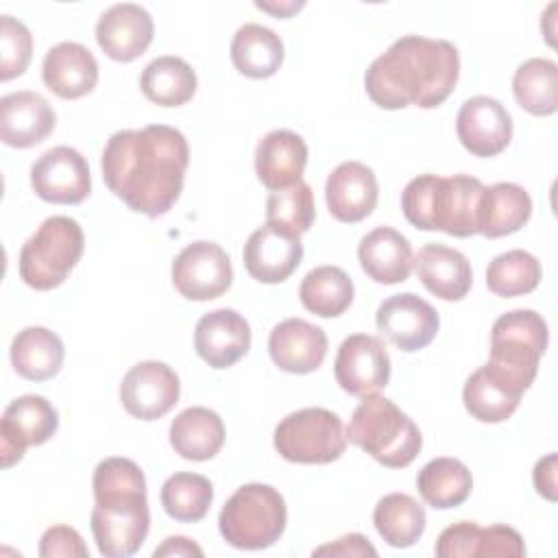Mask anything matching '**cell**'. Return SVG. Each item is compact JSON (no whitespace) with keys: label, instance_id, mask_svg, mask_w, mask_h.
Wrapping results in <instances>:
<instances>
[{"label":"cell","instance_id":"obj_1","mask_svg":"<svg viewBox=\"0 0 558 558\" xmlns=\"http://www.w3.org/2000/svg\"><path fill=\"white\" fill-rule=\"evenodd\" d=\"M187 163V140L168 124L118 131L107 140L100 157L107 187L129 209L148 218L168 214L179 201Z\"/></svg>","mask_w":558,"mask_h":558},{"label":"cell","instance_id":"obj_2","mask_svg":"<svg viewBox=\"0 0 558 558\" xmlns=\"http://www.w3.org/2000/svg\"><path fill=\"white\" fill-rule=\"evenodd\" d=\"M458 76L460 54L451 41L403 35L368 65L364 87L388 111L410 105L434 109L449 98Z\"/></svg>","mask_w":558,"mask_h":558},{"label":"cell","instance_id":"obj_3","mask_svg":"<svg viewBox=\"0 0 558 558\" xmlns=\"http://www.w3.org/2000/svg\"><path fill=\"white\" fill-rule=\"evenodd\" d=\"M96 506L89 527L105 558L133 556L146 541L150 510L144 471L129 458H105L94 469Z\"/></svg>","mask_w":558,"mask_h":558},{"label":"cell","instance_id":"obj_4","mask_svg":"<svg viewBox=\"0 0 558 558\" xmlns=\"http://www.w3.org/2000/svg\"><path fill=\"white\" fill-rule=\"evenodd\" d=\"M482 192V181L471 174H418L403 187L401 209L416 229L471 238L477 233Z\"/></svg>","mask_w":558,"mask_h":558},{"label":"cell","instance_id":"obj_5","mask_svg":"<svg viewBox=\"0 0 558 558\" xmlns=\"http://www.w3.org/2000/svg\"><path fill=\"white\" fill-rule=\"evenodd\" d=\"M344 434L349 442L388 469L408 466L423 447V436L414 421L381 395L362 399Z\"/></svg>","mask_w":558,"mask_h":558},{"label":"cell","instance_id":"obj_6","mask_svg":"<svg viewBox=\"0 0 558 558\" xmlns=\"http://www.w3.org/2000/svg\"><path fill=\"white\" fill-rule=\"evenodd\" d=\"M547 323L534 310H512L501 314L490 329V360L486 368L499 379L525 392L547 349Z\"/></svg>","mask_w":558,"mask_h":558},{"label":"cell","instance_id":"obj_7","mask_svg":"<svg viewBox=\"0 0 558 558\" xmlns=\"http://www.w3.org/2000/svg\"><path fill=\"white\" fill-rule=\"evenodd\" d=\"M288 510L281 493L268 484H244L222 506L218 527L235 549H266L286 530Z\"/></svg>","mask_w":558,"mask_h":558},{"label":"cell","instance_id":"obj_8","mask_svg":"<svg viewBox=\"0 0 558 558\" xmlns=\"http://www.w3.org/2000/svg\"><path fill=\"white\" fill-rule=\"evenodd\" d=\"M83 248L81 225L70 216H50L20 251V279L35 290L59 288L78 264Z\"/></svg>","mask_w":558,"mask_h":558},{"label":"cell","instance_id":"obj_9","mask_svg":"<svg viewBox=\"0 0 558 558\" xmlns=\"http://www.w3.org/2000/svg\"><path fill=\"white\" fill-rule=\"evenodd\" d=\"M277 453L296 464H329L347 449V434L336 412L303 408L279 421L275 427Z\"/></svg>","mask_w":558,"mask_h":558},{"label":"cell","instance_id":"obj_10","mask_svg":"<svg viewBox=\"0 0 558 558\" xmlns=\"http://www.w3.org/2000/svg\"><path fill=\"white\" fill-rule=\"evenodd\" d=\"M172 286L190 301H209L225 294L233 283L231 259L216 242L196 240L172 262Z\"/></svg>","mask_w":558,"mask_h":558},{"label":"cell","instance_id":"obj_11","mask_svg":"<svg viewBox=\"0 0 558 558\" xmlns=\"http://www.w3.org/2000/svg\"><path fill=\"white\" fill-rule=\"evenodd\" d=\"M59 414L41 395H22L13 399L0 418L2 466H11L24 458L26 447L44 445L54 436Z\"/></svg>","mask_w":558,"mask_h":558},{"label":"cell","instance_id":"obj_12","mask_svg":"<svg viewBox=\"0 0 558 558\" xmlns=\"http://www.w3.org/2000/svg\"><path fill=\"white\" fill-rule=\"evenodd\" d=\"M338 386L353 397L377 395L390 381V355L377 336L353 333L342 340L333 362Z\"/></svg>","mask_w":558,"mask_h":558},{"label":"cell","instance_id":"obj_13","mask_svg":"<svg viewBox=\"0 0 558 558\" xmlns=\"http://www.w3.org/2000/svg\"><path fill=\"white\" fill-rule=\"evenodd\" d=\"M35 194L54 205H78L92 192L87 159L72 146H54L31 166Z\"/></svg>","mask_w":558,"mask_h":558},{"label":"cell","instance_id":"obj_14","mask_svg":"<svg viewBox=\"0 0 558 558\" xmlns=\"http://www.w3.org/2000/svg\"><path fill=\"white\" fill-rule=\"evenodd\" d=\"M181 395L177 373L157 360L135 364L120 384L124 410L140 421H157L168 414Z\"/></svg>","mask_w":558,"mask_h":558},{"label":"cell","instance_id":"obj_15","mask_svg":"<svg viewBox=\"0 0 558 558\" xmlns=\"http://www.w3.org/2000/svg\"><path fill=\"white\" fill-rule=\"evenodd\" d=\"M377 329L401 351L425 349L438 333V312L418 294L403 292L388 296L375 314Z\"/></svg>","mask_w":558,"mask_h":558},{"label":"cell","instance_id":"obj_16","mask_svg":"<svg viewBox=\"0 0 558 558\" xmlns=\"http://www.w3.org/2000/svg\"><path fill=\"white\" fill-rule=\"evenodd\" d=\"M246 272L259 283L286 281L303 259L301 235L264 222L255 229L242 251Z\"/></svg>","mask_w":558,"mask_h":558},{"label":"cell","instance_id":"obj_17","mask_svg":"<svg viewBox=\"0 0 558 558\" xmlns=\"http://www.w3.org/2000/svg\"><path fill=\"white\" fill-rule=\"evenodd\" d=\"M456 133L471 155L495 157L512 140V118L497 98L473 96L458 111Z\"/></svg>","mask_w":558,"mask_h":558},{"label":"cell","instance_id":"obj_18","mask_svg":"<svg viewBox=\"0 0 558 558\" xmlns=\"http://www.w3.org/2000/svg\"><path fill=\"white\" fill-rule=\"evenodd\" d=\"M155 24L150 13L133 2L109 7L96 22V41L113 59L129 63L146 52L153 41Z\"/></svg>","mask_w":558,"mask_h":558},{"label":"cell","instance_id":"obj_19","mask_svg":"<svg viewBox=\"0 0 558 558\" xmlns=\"http://www.w3.org/2000/svg\"><path fill=\"white\" fill-rule=\"evenodd\" d=\"M194 349L211 368H229L248 353L251 327L235 310L207 312L196 323Z\"/></svg>","mask_w":558,"mask_h":558},{"label":"cell","instance_id":"obj_20","mask_svg":"<svg viewBox=\"0 0 558 558\" xmlns=\"http://www.w3.org/2000/svg\"><path fill=\"white\" fill-rule=\"evenodd\" d=\"M57 124L50 102L31 89H20L0 100V140L13 148H31L44 142Z\"/></svg>","mask_w":558,"mask_h":558},{"label":"cell","instance_id":"obj_21","mask_svg":"<svg viewBox=\"0 0 558 558\" xmlns=\"http://www.w3.org/2000/svg\"><path fill=\"white\" fill-rule=\"evenodd\" d=\"M438 558H471V556H506L521 558L525 545L521 534L508 525L480 527L473 521H458L445 527L436 541Z\"/></svg>","mask_w":558,"mask_h":558},{"label":"cell","instance_id":"obj_22","mask_svg":"<svg viewBox=\"0 0 558 558\" xmlns=\"http://www.w3.org/2000/svg\"><path fill=\"white\" fill-rule=\"evenodd\" d=\"M377 177L360 161H342L331 170L325 183L329 214L340 222H360L377 205Z\"/></svg>","mask_w":558,"mask_h":558},{"label":"cell","instance_id":"obj_23","mask_svg":"<svg viewBox=\"0 0 558 558\" xmlns=\"http://www.w3.org/2000/svg\"><path fill=\"white\" fill-rule=\"evenodd\" d=\"M268 353L286 373H314L327 355V336L318 325L303 318H286L268 336Z\"/></svg>","mask_w":558,"mask_h":558},{"label":"cell","instance_id":"obj_24","mask_svg":"<svg viewBox=\"0 0 558 558\" xmlns=\"http://www.w3.org/2000/svg\"><path fill=\"white\" fill-rule=\"evenodd\" d=\"M305 163L307 144L294 131H268L255 146V174L272 192L301 181Z\"/></svg>","mask_w":558,"mask_h":558},{"label":"cell","instance_id":"obj_25","mask_svg":"<svg viewBox=\"0 0 558 558\" xmlns=\"http://www.w3.org/2000/svg\"><path fill=\"white\" fill-rule=\"evenodd\" d=\"M41 78L59 98L74 100L89 94L98 83V61L78 41L52 46L41 63Z\"/></svg>","mask_w":558,"mask_h":558},{"label":"cell","instance_id":"obj_26","mask_svg":"<svg viewBox=\"0 0 558 558\" xmlns=\"http://www.w3.org/2000/svg\"><path fill=\"white\" fill-rule=\"evenodd\" d=\"M412 268L421 283L442 301H460L469 294L473 272L469 259L445 244H425L412 257Z\"/></svg>","mask_w":558,"mask_h":558},{"label":"cell","instance_id":"obj_27","mask_svg":"<svg viewBox=\"0 0 558 558\" xmlns=\"http://www.w3.org/2000/svg\"><path fill=\"white\" fill-rule=\"evenodd\" d=\"M357 259L373 281L392 286L410 277L412 246L397 229L377 227L360 240Z\"/></svg>","mask_w":558,"mask_h":558},{"label":"cell","instance_id":"obj_28","mask_svg":"<svg viewBox=\"0 0 558 558\" xmlns=\"http://www.w3.org/2000/svg\"><path fill=\"white\" fill-rule=\"evenodd\" d=\"M532 216L530 194L510 181L484 187L477 209V233L504 238L519 231Z\"/></svg>","mask_w":558,"mask_h":558},{"label":"cell","instance_id":"obj_29","mask_svg":"<svg viewBox=\"0 0 558 558\" xmlns=\"http://www.w3.org/2000/svg\"><path fill=\"white\" fill-rule=\"evenodd\" d=\"M170 445L185 460H211L225 445L222 418L203 405L185 408L170 423Z\"/></svg>","mask_w":558,"mask_h":558},{"label":"cell","instance_id":"obj_30","mask_svg":"<svg viewBox=\"0 0 558 558\" xmlns=\"http://www.w3.org/2000/svg\"><path fill=\"white\" fill-rule=\"evenodd\" d=\"M63 357L61 338L46 327H24L11 342V364L20 377L31 381L52 379L61 371Z\"/></svg>","mask_w":558,"mask_h":558},{"label":"cell","instance_id":"obj_31","mask_svg":"<svg viewBox=\"0 0 558 558\" xmlns=\"http://www.w3.org/2000/svg\"><path fill=\"white\" fill-rule=\"evenodd\" d=\"M231 61L248 78H268L281 68L283 41L268 26L244 24L233 35Z\"/></svg>","mask_w":558,"mask_h":558},{"label":"cell","instance_id":"obj_32","mask_svg":"<svg viewBox=\"0 0 558 558\" xmlns=\"http://www.w3.org/2000/svg\"><path fill=\"white\" fill-rule=\"evenodd\" d=\"M521 397L523 392L499 379L493 371L486 368V364L471 373L462 390L466 412L482 423H501L510 418L519 408Z\"/></svg>","mask_w":558,"mask_h":558},{"label":"cell","instance_id":"obj_33","mask_svg":"<svg viewBox=\"0 0 558 558\" xmlns=\"http://www.w3.org/2000/svg\"><path fill=\"white\" fill-rule=\"evenodd\" d=\"M144 96L161 107L185 105L196 94V74L187 61L174 54L153 59L140 76Z\"/></svg>","mask_w":558,"mask_h":558},{"label":"cell","instance_id":"obj_34","mask_svg":"<svg viewBox=\"0 0 558 558\" xmlns=\"http://www.w3.org/2000/svg\"><path fill=\"white\" fill-rule=\"evenodd\" d=\"M416 488L425 504L449 510L464 504L473 488L471 471L456 458H434L416 475Z\"/></svg>","mask_w":558,"mask_h":558},{"label":"cell","instance_id":"obj_35","mask_svg":"<svg viewBox=\"0 0 558 558\" xmlns=\"http://www.w3.org/2000/svg\"><path fill=\"white\" fill-rule=\"evenodd\" d=\"M377 534L390 547H410L425 532V508L405 493H390L381 497L373 510Z\"/></svg>","mask_w":558,"mask_h":558},{"label":"cell","instance_id":"obj_36","mask_svg":"<svg viewBox=\"0 0 558 558\" xmlns=\"http://www.w3.org/2000/svg\"><path fill=\"white\" fill-rule=\"evenodd\" d=\"M353 281L338 266L312 268L299 288L303 307L320 318H336L353 303Z\"/></svg>","mask_w":558,"mask_h":558},{"label":"cell","instance_id":"obj_37","mask_svg":"<svg viewBox=\"0 0 558 558\" xmlns=\"http://www.w3.org/2000/svg\"><path fill=\"white\" fill-rule=\"evenodd\" d=\"M512 92L521 109L532 116H551L558 109V65L545 57L523 61L512 76Z\"/></svg>","mask_w":558,"mask_h":558},{"label":"cell","instance_id":"obj_38","mask_svg":"<svg viewBox=\"0 0 558 558\" xmlns=\"http://www.w3.org/2000/svg\"><path fill=\"white\" fill-rule=\"evenodd\" d=\"M161 506L179 523H196L205 519L214 501L211 482L198 473H174L161 486Z\"/></svg>","mask_w":558,"mask_h":558},{"label":"cell","instance_id":"obj_39","mask_svg":"<svg viewBox=\"0 0 558 558\" xmlns=\"http://www.w3.org/2000/svg\"><path fill=\"white\" fill-rule=\"evenodd\" d=\"M541 262L523 248H512L493 257L486 268L488 290L504 299L530 294L541 283Z\"/></svg>","mask_w":558,"mask_h":558},{"label":"cell","instance_id":"obj_40","mask_svg":"<svg viewBox=\"0 0 558 558\" xmlns=\"http://www.w3.org/2000/svg\"><path fill=\"white\" fill-rule=\"evenodd\" d=\"M316 218L312 187L301 179L290 187L275 190L266 198V222L288 229L296 235L310 231Z\"/></svg>","mask_w":558,"mask_h":558},{"label":"cell","instance_id":"obj_41","mask_svg":"<svg viewBox=\"0 0 558 558\" xmlns=\"http://www.w3.org/2000/svg\"><path fill=\"white\" fill-rule=\"evenodd\" d=\"M33 54L31 31L15 17L0 20V81H11L28 68Z\"/></svg>","mask_w":558,"mask_h":558},{"label":"cell","instance_id":"obj_42","mask_svg":"<svg viewBox=\"0 0 558 558\" xmlns=\"http://www.w3.org/2000/svg\"><path fill=\"white\" fill-rule=\"evenodd\" d=\"M89 551L81 538V534L70 525H52L41 534L39 541V556L54 558V556H76L85 558Z\"/></svg>","mask_w":558,"mask_h":558},{"label":"cell","instance_id":"obj_43","mask_svg":"<svg viewBox=\"0 0 558 558\" xmlns=\"http://www.w3.org/2000/svg\"><path fill=\"white\" fill-rule=\"evenodd\" d=\"M377 556V549L368 543L366 536L362 534H347L340 536L336 543L329 545H320L318 549H314V556Z\"/></svg>","mask_w":558,"mask_h":558},{"label":"cell","instance_id":"obj_44","mask_svg":"<svg viewBox=\"0 0 558 558\" xmlns=\"http://www.w3.org/2000/svg\"><path fill=\"white\" fill-rule=\"evenodd\" d=\"M534 488L547 501H556V453H547L534 464Z\"/></svg>","mask_w":558,"mask_h":558},{"label":"cell","instance_id":"obj_45","mask_svg":"<svg viewBox=\"0 0 558 558\" xmlns=\"http://www.w3.org/2000/svg\"><path fill=\"white\" fill-rule=\"evenodd\" d=\"M153 556H203V549L185 536H168L159 547H155Z\"/></svg>","mask_w":558,"mask_h":558}]
</instances>
